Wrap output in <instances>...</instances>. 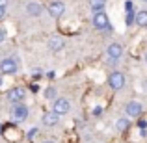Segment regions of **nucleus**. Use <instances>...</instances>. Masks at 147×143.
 Instances as JSON below:
<instances>
[{"label": "nucleus", "mask_w": 147, "mask_h": 143, "mask_svg": "<svg viewBox=\"0 0 147 143\" xmlns=\"http://www.w3.org/2000/svg\"><path fill=\"white\" fill-rule=\"evenodd\" d=\"M144 60H145V63H147V52H145V56H144Z\"/></svg>", "instance_id": "24"}, {"label": "nucleus", "mask_w": 147, "mask_h": 143, "mask_svg": "<svg viewBox=\"0 0 147 143\" xmlns=\"http://www.w3.org/2000/svg\"><path fill=\"white\" fill-rule=\"evenodd\" d=\"M142 2H147V0H142Z\"/></svg>", "instance_id": "26"}, {"label": "nucleus", "mask_w": 147, "mask_h": 143, "mask_svg": "<svg viewBox=\"0 0 147 143\" xmlns=\"http://www.w3.org/2000/svg\"><path fill=\"white\" fill-rule=\"evenodd\" d=\"M60 117L61 115H58L56 111H45L43 113V117H41V123H43L45 126H56L58 123H60Z\"/></svg>", "instance_id": "9"}, {"label": "nucleus", "mask_w": 147, "mask_h": 143, "mask_svg": "<svg viewBox=\"0 0 147 143\" xmlns=\"http://www.w3.org/2000/svg\"><path fill=\"white\" fill-rule=\"evenodd\" d=\"M52 110L56 111L58 115H65V113H69V110H71V102H69L67 99H63V97H58V99H54Z\"/></svg>", "instance_id": "5"}, {"label": "nucleus", "mask_w": 147, "mask_h": 143, "mask_svg": "<svg viewBox=\"0 0 147 143\" xmlns=\"http://www.w3.org/2000/svg\"><path fill=\"white\" fill-rule=\"evenodd\" d=\"M43 143H56V141H52V140H47V141H43Z\"/></svg>", "instance_id": "23"}, {"label": "nucleus", "mask_w": 147, "mask_h": 143, "mask_svg": "<svg viewBox=\"0 0 147 143\" xmlns=\"http://www.w3.org/2000/svg\"><path fill=\"white\" fill-rule=\"evenodd\" d=\"M4 39H6V30H4V28H0V43H2Z\"/></svg>", "instance_id": "18"}, {"label": "nucleus", "mask_w": 147, "mask_h": 143, "mask_svg": "<svg viewBox=\"0 0 147 143\" xmlns=\"http://www.w3.org/2000/svg\"><path fill=\"white\" fill-rule=\"evenodd\" d=\"M88 4H90V9L93 13H99V11H104L106 0H88Z\"/></svg>", "instance_id": "13"}, {"label": "nucleus", "mask_w": 147, "mask_h": 143, "mask_svg": "<svg viewBox=\"0 0 147 143\" xmlns=\"http://www.w3.org/2000/svg\"><path fill=\"white\" fill-rule=\"evenodd\" d=\"M36 134H37V128H32V130H30V132H28V138H30V140H32V138L36 136Z\"/></svg>", "instance_id": "19"}, {"label": "nucleus", "mask_w": 147, "mask_h": 143, "mask_svg": "<svg viewBox=\"0 0 147 143\" xmlns=\"http://www.w3.org/2000/svg\"><path fill=\"white\" fill-rule=\"evenodd\" d=\"M125 75L123 73H119V71H114L110 76H108V86L112 87L114 91H119V89H123L125 87Z\"/></svg>", "instance_id": "3"}, {"label": "nucleus", "mask_w": 147, "mask_h": 143, "mask_svg": "<svg viewBox=\"0 0 147 143\" xmlns=\"http://www.w3.org/2000/svg\"><path fill=\"white\" fill-rule=\"evenodd\" d=\"M125 111H127V115H129V117L138 119L142 115V111H144V106H142L138 100H129V102H127V106H125Z\"/></svg>", "instance_id": "7"}, {"label": "nucleus", "mask_w": 147, "mask_h": 143, "mask_svg": "<svg viewBox=\"0 0 147 143\" xmlns=\"http://www.w3.org/2000/svg\"><path fill=\"white\" fill-rule=\"evenodd\" d=\"M136 24L142 28H147V9H142L136 13Z\"/></svg>", "instance_id": "14"}, {"label": "nucleus", "mask_w": 147, "mask_h": 143, "mask_svg": "<svg viewBox=\"0 0 147 143\" xmlns=\"http://www.w3.org/2000/svg\"><path fill=\"white\" fill-rule=\"evenodd\" d=\"M26 13H28L30 17H39V15L43 13V6H41L39 2H28L26 4Z\"/></svg>", "instance_id": "11"}, {"label": "nucleus", "mask_w": 147, "mask_h": 143, "mask_svg": "<svg viewBox=\"0 0 147 143\" xmlns=\"http://www.w3.org/2000/svg\"><path fill=\"white\" fill-rule=\"evenodd\" d=\"M49 48L52 50V52H60L61 48H63V39H61L60 36H54L49 39Z\"/></svg>", "instance_id": "12"}, {"label": "nucleus", "mask_w": 147, "mask_h": 143, "mask_svg": "<svg viewBox=\"0 0 147 143\" xmlns=\"http://www.w3.org/2000/svg\"><path fill=\"white\" fill-rule=\"evenodd\" d=\"M7 100H9L11 104H15V102H24V99H26V89L24 87H13V89H9L7 91Z\"/></svg>", "instance_id": "8"}, {"label": "nucleus", "mask_w": 147, "mask_h": 143, "mask_svg": "<svg viewBox=\"0 0 147 143\" xmlns=\"http://www.w3.org/2000/svg\"><path fill=\"white\" fill-rule=\"evenodd\" d=\"M129 125H130V123H129V119H127V117H119L117 121H115V128L121 130V132L129 128Z\"/></svg>", "instance_id": "16"}, {"label": "nucleus", "mask_w": 147, "mask_h": 143, "mask_svg": "<svg viewBox=\"0 0 147 143\" xmlns=\"http://www.w3.org/2000/svg\"><path fill=\"white\" fill-rule=\"evenodd\" d=\"M4 15H6V6H0V19H4Z\"/></svg>", "instance_id": "20"}, {"label": "nucleus", "mask_w": 147, "mask_h": 143, "mask_svg": "<svg viewBox=\"0 0 147 143\" xmlns=\"http://www.w3.org/2000/svg\"><path fill=\"white\" fill-rule=\"evenodd\" d=\"M91 24L95 26L100 32H112V24H110V19L104 11H99V13H93V19H91Z\"/></svg>", "instance_id": "1"}, {"label": "nucleus", "mask_w": 147, "mask_h": 143, "mask_svg": "<svg viewBox=\"0 0 147 143\" xmlns=\"http://www.w3.org/2000/svg\"><path fill=\"white\" fill-rule=\"evenodd\" d=\"M125 9H127V13L134 11V6H132V2H130V0H127V2H125Z\"/></svg>", "instance_id": "17"}, {"label": "nucleus", "mask_w": 147, "mask_h": 143, "mask_svg": "<svg viewBox=\"0 0 147 143\" xmlns=\"http://www.w3.org/2000/svg\"><path fill=\"white\" fill-rule=\"evenodd\" d=\"M9 113H11V119H13L15 123H21V121H24V119L28 117L30 110H28V106H26L24 102H15L13 106H11Z\"/></svg>", "instance_id": "2"}, {"label": "nucleus", "mask_w": 147, "mask_h": 143, "mask_svg": "<svg viewBox=\"0 0 147 143\" xmlns=\"http://www.w3.org/2000/svg\"><path fill=\"white\" fill-rule=\"evenodd\" d=\"M0 86H2V78H0Z\"/></svg>", "instance_id": "25"}, {"label": "nucleus", "mask_w": 147, "mask_h": 143, "mask_svg": "<svg viewBox=\"0 0 147 143\" xmlns=\"http://www.w3.org/2000/svg\"><path fill=\"white\" fill-rule=\"evenodd\" d=\"M47 11L50 13V17L54 19H60L61 15L65 13V4L61 2V0H52V2L47 6Z\"/></svg>", "instance_id": "6"}, {"label": "nucleus", "mask_w": 147, "mask_h": 143, "mask_svg": "<svg viewBox=\"0 0 147 143\" xmlns=\"http://www.w3.org/2000/svg\"><path fill=\"white\" fill-rule=\"evenodd\" d=\"M19 69L17 65V60L15 58H4L2 61H0V73L2 75H15Z\"/></svg>", "instance_id": "4"}, {"label": "nucleus", "mask_w": 147, "mask_h": 143, "mask_svg": "<svg viewBox=\"0 0 147 143\" xmlns=\"http://www.w3.org/2000/svg\"><path fill=\"white\" fill-rule=\"evenodd\" d=\"M7 4V0H0V6H6Z\"/></svg>", "instance_id": "22"}, {"label": "nucleus", "mask_w": 147, "mask_h": 143, "mask_svg": "<svg viewBox=\"0 0 147 143\" xmlns=\"http://www.w3.org/2000/svg\"><path fill=\"white\" fill-rule=\"evenodd\" d=\"M106 54L112 60H119V58L123 56V45L121 43H112L110 47L106 48Z\"/></svg>", "instance_id": "10"}, {"label": "nucleus", "mask_w": 147, "mask_h": 143, "mask_svg": "<svg viewBox=\"0 0 147 143\" xmlns=\"http://www.w3.org/2000/svg\"><path fill=\"white\" fill-rule=\"evenodd\" d=\"M43 97H45L47 100H54V99H58V91H56V87H52V86L45 87V91H43Z\"/></svg>", "instance_id": "15"}, {"label": "nucleus", "mask_w": 147, "mask_h": 143, "mask_svg": "<svg viewBox=\"0 0 147 143\" xmlns=\"http://www.w3.org/2000/svg\"><path fill=\"white\" fill-rule=\"evenodd\" d=\"M100 111H102V110H100V106H97V108L93 110V115H100Z\"/></svg>", "instance_id": "21"}]
</instances>
